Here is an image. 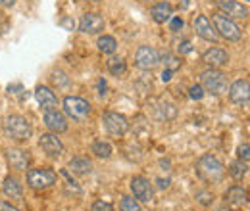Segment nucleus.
Wrapping results in <instances>:
<instances>
[{"mask_svg": "<svg viewBox=\"0 0 250 211\" xmlns=\"http://www.w3.org/2000/svg\"><path fill=\"white\" fill-rule=\"evenodd\" d=\"M131 192L141 202H152V198H154L152 184H150V181H146L145 177H135L131 181Z\"/></svg>", "mask_w": 250, "mask_h": 211, "instance_id": "nucleus-12", "label": "nucleus"}, {"mask_svg": "<svg viewBox=\"0 0 250 211\" xmlns=\"http://www.w3.org/2000/svg\"><path fill=\"white\" fill-rule=\"evenodd\" d=\"M214 2L223 12V16H227L229 19H247L249 18V8L237 0H214Z\"/></svg>", "mask_w": 250, "mask_h": 211, "instance_id": "nucleus-8", "label": "nucleus"}, {"mask_svg": "<svg viewBox=\"0 0 250 211\" xmlns=\"http://www.w3.org/2000/svg\"><path fill=\"white\" fill-rule=\"evenodd\" d=\"M196 173L202 181L206 182H219L225 175V169H223V163L219 161L216 155L212 153H206L198 159L196 163Z\"/></svg>", "mask_w": 250, "mask_h": 211, "instance_id": "nucleus-1", "label": "nucleus"}, {"mask_svg": "<svg viewBox=\"0 0 250 211\" xmlns=\"http://www.w3.org/2000/svg\"><path fill=\"white\" fill-rule=\"evenodd\" d=\"M177 115V108L173 106V104H169V102H160L156 108V117L158 119H173Z\"/></svg>", "mask_w": 250, "mask_h": 211, "instance_id": "nucleus-23", "label": "nucleus"}, {"mask_svg": "<svg viewBox=\"0 0 250 211\" xmlns=\"http://www.w3.org/2000/svg\"><path fill=\"white\" fill-rule=\"evenodd\" d=\"M93 211H116L108 202H104V200H96L93 204Z\"/></svg>", "mask_w": 250, "mask_h": 211, "instance_id": "nucleus-30", "label": "nucleus"}, {"mask_svg": "<svg viewBox=\"0 0 250 211\" xmlns=\"http://www.w3.org/2000/svg\"><path fill=\"white\" fill-rule=\"evenodd\" d=\"M16 4V0H0V6H4V8H12Z\"/></svg>", "mask_w": 250, "mask_h": 211, "instance_id": "nucleus-39", "label": "nucleus"}, {"mask_svg": "<svg viewBox=\"0 0 250 211\" xmlns=\"http://www.w3.org/2000/svg\"><path fill=\"white\" fill-rule=\"evenodd\" d=\"M4 129H6L8 136H12L14 140H20V142L27 140L31 136V125L21 115H10L4 123Z\"/></svg>", "mask_w": 250, "mask_h": 211, "instance_id": "nucleus-3", "label": "nucleus"}, {"mask_svg": "<svg viewBox=\"0 0 250 211\" xmlns=\"http://www.w3.org/2000/svg\"><path fill=\"white\" fill-rule=\"evenodd\" d=\"M2 190H4V194H6L8 198H12V200H20V198L23 196L21 184H20L18 179H14V177H6V179H4Z\"/></svg>", "mask_w": 250, "mask_h": 211, "instance_id": "nucleus-21", "label": "nucleus"}, {"mask_svg": "<svg viewBox=\"0 0 250 211\" xmlns=\"http://www.w3.org/2000/svg\"><path fill=\"white\" fill-rule=\"evenodd\" d=\"M177 50H179V54H188V52H192V44H190L188 40H183V42L177 46Z\"/></svg>", "mask_w": 250, "mask_h": 211, "instance_id": "nucleus-35", "label": "nucleus"}, {"mask_svg": "<svg viewBox=\"0 0 250 211\" xmlns=\"http://www.w3.org/2000/svg\"><path fill=\"white\" fill-rule=\"evenodd\" d=\"M183 29V19L181 18H171V31Z\"/></svg>", "mask_w": 250, "mask_h": 211, "instance_id": "nucleus-36", "label": "nucleus"}, {"mask_svg": "<svg viewBox=\"0 0 250 211\" xmlns=\"http://www.w3.org/2000/svg\"><path fill=\"white\" fill-rule=\"evenodd\" d=\"M212 23H214L216 33H218L219 37H223L225 40H231V42L241 40L243 31H241V27H239L233 19H229L227 16H223V14H214V16H212Z\"/></svg>", "mask_w": 250, "mask_h": 211, "instance_id": "nucleus-2", "label": "nucleus"}, {"mask_svg": "<svg viewBox=\"0 0 250 211\" xmlns=\"http://www.w3.org/2000/svg\"><path fill=\"white\" fill-rule=\"evenodd\" d=\"M247 161H235L233 165H231V169H229V175L233 177V179H243L245 175H247Z\"/></svg>", "mask_w": 250, "mask_h": 211, "instance_id": "nucleus-27", "label": "nucleus"}, {"mask_svg": "<svg viewBox=\"0 0 250 211\" xmlns=\"http://www.w3.org/2000/svg\"><path fill=\"white\" fill-rule=\"evenodd\" d=\"M69 171L75 175H89L93 171V163L87 157H73L69 161Z\"/></svg>", "mask_w": 250, "mask_h": 211, "instance_id": "nucleus-22", "label": "nucleus"}, {"mask_svg": "<svg viewBox=\"0 0 250 211\" xmlns=\"http://www.w3.org/2000/svg\"><path fill=\"white\" fill-rule=\"evenodd\" d=\"M98 91H100V94H106V83H104V79H100V83H98Z\"/></svg>", "mask_w": 250, "mask_h": 211, "instance_id": "nucleus-40", "label": "nucleus"}, {"mask_svg": "<svg viewBox=\"0 0 250 211\" xmlns=\"http://www.w3.org/2000/svg\"><path fill=\"white\" fill-rule=\"evenodd\" d=\"M102 123H104L106 133H108L110 136H114V138H122L125 133H127V129H129V123H127V119H125L124 115L114 114V112L104 114Z\"/></svg>", "mask_w": 250, "mask_h": 211, "instance_id": "nucleus-6", "label": "nucleus"}, {"mask_svg": "<svg viewBox=\"0 0 250 211\" xmlns=\"http://www.w3.org/2000/svg\"><path fill=\"white\" fill-rule=\"evenodd\" d=\"M198 202L200 204H204V206H210V202L214 200V194H210V192H198Z\"/></svg>", "mask_w": 250, "mask_h": 211, "instance_id": "nucleus-32", "label": "nucleus"}, {"mask_svg": "<svg viewBox=\"0 0 250 211\" xmlns=\"http://www.w3.org/2000/svg\"><path fill=\"white\" fill-rule=\"evenodd\" d=\"M135 63H137V67H141L145 71L146 69H154L160 63V54L150 46H141L137 50V54H135Z\"/></svg>", "mask_w": 250, "mask_h": 211, "instance_id": "nucleus-9", "label": "nucleus"}, {"mask_svg": "<svg viewBox=\"0 0 250 211\" xmlns=\"http://www.w3.org/2000/svg\"><path fill=\"white\" fill-rule=\"evenodd\" d=\"M44 125L52 131V133H65L67 131V119L63 117V114H60L58 110H48L44 114Z\"/></svg>", "mask_w": 250, "mask_h": 211, "instance_id": "nucleus-16", "label": "nucleus"}, {"mask_svg": "<svg viewBox=\"0 0 250 211\" xmlns=\"http://www.w3.org/2000/svg\"><path fill=\"white\" fill-rule=\"evenodd\" d=\"M166 61H167V69H169V71H175V69L181 65V61L177 60L175 56H171V54H166Z\"/></svg>", "mask_w": 250, "mask_h": 211, "instance_id": "nucleus-31", "label": "nucleus"}, {"mask_svg": "<svg viewBox=\"0 0 250 211\" xmlns=\"http://www.w3.org/2000/svg\"><path fill=\"white\" fill-rule=\"evenodd\" d=\"M39 146L42 148L44 153H48L50 157H60V155L63 153L62 140H60L56 134H52V133L41 134V138H39Z\"/></svg>", "mask_w": 250, "mask_h": 211, "instance_id": "nucleus-10", "label": "nucleus"}, {"mask_svg": "<svg viewBox=\"0 0 250 211\" xmlns=\"http://www.w3.org/2000/svg\"><path fill=\"white\" fill-rule=\"evenodd\" d=\"M56 173L52 169H31L27 171V182L35 190H44L56 184Z\"/></svg>", "mask_w": 250, "mask_h": 211, "instance_id": "nucleus-5", "label": "nucleus"}, {"mask_svg": "<svg viewBox=\"0 0 250 211\" xmlns=\"http://www.w3.org/2000/svg\"><path fill=\"white\" fill-rule=\"evenodd\" d=\"M229 98L231 102L235 104H241V106H247L250 100V83L249 79H239L231 85L229 89Z\"/></svg>", "mask_w": 250, "mask_h": 211, "instance_id": "nucleus-11", "label": "nucleus"}, {"mask_svg": "<svg viewBox=\"0 0 250 211\" xmlns=\"http://www.w3.org/2000/svg\"><path fill=\"white\" fill-rule=\"evenodd\" d=\"M190 98H192V100H200V98H202V96H204V89H202V87H200V85H196V87H190Z\"/></svg>", "mask_w": 250, "mask_h": 211, "instance_id": "nucleus-33", "label": "nucleus"}, {"mask_svg": "<svg viewBox=\"0 0 250 211\" xmlns=\"http://www.w3.org/2000/svg\"><path fill=\"white\" fill-rule=\"evenodd\" d=\"M98 48H100V52H104V54H114L116 48H118V42H116L114 37L104 35V37L98 38Z\"/></svg>", "mask_w": 250, "mask_h": 211, "instance_id": "nucleus-25", "label": "nucleus"}, {"mask_svg": "<svg viewBox=\"0 0 250 211\" xmlns=\"http://www.w3.org/2000/svg\"><path fill=\"white\" fill-rule=\"evenodd\" d=\"M169 79H171V71H169V69H166V71L162 73V81H164V83H167Z\"/></svg>", "mask_w": 250, "mask_h": 211, "instance_id": "nucleus-38", "label": "nucleus"}, {"mask_svg": "<svg viewBox=\"0 0 250 211\" xmlns=\"http://www.w3.org/2000/svg\"><path fill=\"white\" fill-rule=\"evenodd\" d=\"M108 71L112 75H116V77H122V75H125V71H127V63H125L124 58L114 56V58L108 60Z\"/></svg>", "mask_w": 250, "mask_h": 211, "instance_id": "nucleus-24", "label": "nucleus"}, {"mask_svg": "<svg viewBox=\"0 0 250 211\" xmlns=\"http://www.w3.org/2000/svg\"><path fill=\"white\" fill-rule=\"evenodd\" d=\"M202 89H206L212 94H221L225 91V75L219 71V69H208L202 73Z\"/></svg>", "mask_w": 250, "mask_h": 211, "instance_id": "nucleus-7", "label": "nucleus"}, {"mask_svg": "<svg viewBox=\"0 0 250 211\" xmlns=\"http://www.w3.org/2000/svg\"><path fill=\"white\" fill-rule=\"evenodd\" d=\"M6 157H8V163L12 165V169H16V171H25L31 161L29 152L21 150V148H10L6 152Z\"/></svg>", "mask_w": 250, "mask_h": 211, "instance_id": "nucleus-14", "label": "nucleus"}, {"mask_svg": "<svg viewBox=\"0 0 250 211\" xmlns=\"http://www.w3.org/2000/svg\"><path fill=\"white\" fill-rule=\"evenodd\" d=\"M204 61H206L210 67L218 69V67H223V65L229 63V56H227V52H225L223 48H210V50H206V54H204Z\"/></svg>", "mask_w": 250, "mask_h": 211, "instance_id": "nucleus-17", "label": "nucleus"}, {"mask_svg": "<svg viewBox=\"0 0 250 211\" xmlns=\"http://www.w3.org/2000/svg\"><path fill=\"white\" fill-rule=\"evenodd\" d=\"M167 184H169V181H164V179H158V186H160V188H167Z\"/></svg>", "mask_w": 250, "mask_h": 211, "instance_id": "nucleus-41", "label": "nucleus"}, {"mask_svg": "<svg viewBox=\"0 0 250 211\" xmlns=\"http://www.w3.org/2000/svg\"><path fill=\"white\" fill-rule=\"evenodd\" d=\"M239 157H241V161H249L250 157V146L245 142L241 148H239Z\"/></svg>", "mask_w": 250, "mask_h": 211, "instance_id": "nucleus-34", "label": "nucleus"}, {"mask_svg": "<svg viewBox=\"0 0 250 211\" xmlns=\"http://www.w3.org/2000/svg\"><path fill=\"white\" fill-rule=\"evenodd\" d=\"M63 112L75 121H83L91 115V104L77 96L63 98Z\"/></svg>", "mask_w": 250, "mask_h": 211, "instance_id": "nucleus-4", "label": "nucleus"}, {"mask_svg": "<svg viewBox=\"0 0 250 211\" xmlns=\"http://www.w3.org/2000/svg\"><path fill=\"white\" fill-rule=\"evenodd\" d=\"M104 18L102 16H98V14H94V12H89V14H85L83 18H81V21H79V31L81 33H87V35H96V33H100V31L104 29Z\"/></svg>", "mask_w": 250, "mask_h": 211, "instance_id": "nucleus-13", "label": "nucleus"}, {"mask_svg": "<svg viewBox=\"0 0 250 211\" xmlns=\"http://www.w3.org/2000/svg\"><path fill=\"white\" fill-rule=\"evenodd\" d=\"M35 98H37V102H39L46 112H48V110H54V108L58 106V100H56L54 92L50 91V89H46V87H37Z\"/></svg>", "mask_w": 250, "mask_h": 211, "instance_id": "nucleus-19", "label": "nucleus"}, {"mask_svg": "<svg viewBox=\"0 0 250 211\" xmlns=\"http://www.w3.org/2000/svg\"><path fill=\"white\" fill-rule=\"evenodd\" d=\"M50 79H52V83H54L56 87H65V85L69 83V79L65 77V73H62V71H54Z\"/></svg>", "mask_w": 250, "mask_h": 211, "instance_id": "nucleus-29", "label": "nucleus"}, {"mask_svg": "<svg viewBox=\"0 0 250 211\" xmlns=\"http://www.w3.org/2000/svg\"><path fill=\"white\" fill-rule=\"evenodd\" d=\"M0 211H20V210L14 208V206H10L8 202H0Z\"/></svg>", "mask_w": 250, "mask_h": 211, "instance_id": "nucleus-37", "label": "nucleus"}, {"mask_svg": "<svg viewBox=\"0 0 250 211\" xmlns=\"http://www.w3.org/2000/svg\"><path fill=\"white\" fill-rule=\"evenodd\" d=\"M120 210L122 211H141V204H139L135 198L124 196L122 202H120Z\"/></svg>", "mask_w": 250, "mask_h": 211, "instance_id": "nucleus-28", "label": "nucleus"}, {"mask_svg": "<svg viewBox=\"0 0 250 211\" xmlns=\"http://www.w3.org/2000/svg\"><path fill=\"white\" fill-rule=\"evenodd\" d=\"M150 16H152V19L156 23H166V21H169L173 18V8H171L169 2H158V4L152 6Z\"/></svg>", "mask_w": 250, "mask_h": 211, "instance_id": "nucleus-18", "label": "nucleus"}, {"mask_svg": "<svg viewBox=\"0 0 250 211\" xmlns=\"http://www.w3.org/2000/svg\"><path fill=\"white\" fill-rule=\"evenodd\" d=\"M225 200H227V204H231L233 208H243L245 204H247V200H249V196H247V190L243 188V186H231L229 190H227V194H225Z\"/></svg>", "mask_w": 250, "mask_h": 211, "instance_id": "nucleus-20", "label": "nucleus"}, {"mask_svg": "<svg viewBox=\"0 0 250 211\" xmlns=\"http://www.w3.org/2000/svg\"><path fill=\"white\" fill-rule=\"evenodd\" d=\"M194 29H196V33H198L204 40H208V42H218L219 40V35L216 33L212 21H210L206 16H198V18L194 19Z\"/></svg>", "mask_w": 250, "mask_h": 211, "instance_id": "nucleus-15", "label": "nucleus"}, {"mask_svg": "<svg viewBox=\"0 0 250 211\" xmlns=\"http://www.w3.org/2000/svg\"><path fill=\"white\" fill-rule=\"evenodd\" d=\"M93 153H96L98 157H110L112 155V146L106 140H96L93 144Z\"/></svg>", "mask_w": 250, "mask_h": 211, "instance_id": "nucleus-26", "label": "nucleus"}]
</instances>
